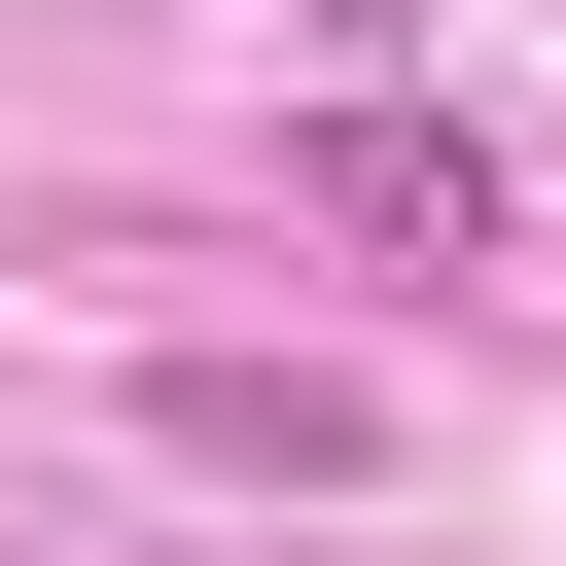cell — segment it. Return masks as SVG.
I'll list each match as a JSON object with an SVG mask.
<instances>
[{"mask_svg":"<svg viewBox=\"0 0 566 566\" xmlns=\"http://www.w3.org/2000/svg\"><path fill=\"white\" fill-rule=\"evenodd\" d=\"M283 212H318V248H389V283H460V248H495V142H460V106H389V71H318Z\"/></svg>","mask_w":566,"mask_h":566,"instance_id":"1","label":"cell"},{"mask_svg":"<svg viewBox=\"0 0 566 566\" xmlns=\"http://www.w3.org/2000/svg\"><path fill=\"white\" fill-rule=\"evenodd\" d=\"M142 424H177V460H248V495H354V460H389V424H354V389H283V354H177Z\"/></svg>","mask_w":566,"mask_h":566,"instance_id":"2","label":"cell"},{"mask_svg":"<svg viewBox=\"0 0 566 566\" xmlns=\"http://www.w3.org/2000/svg\"><path fill=\"white\" fill-rule=\"evenodd\" d=\"M389 35H424V0H283V71H389Z\"/></svg>","mask_w":566,"mask_h":566,"instance_id":"3","label":"cell"}]
</instances>
